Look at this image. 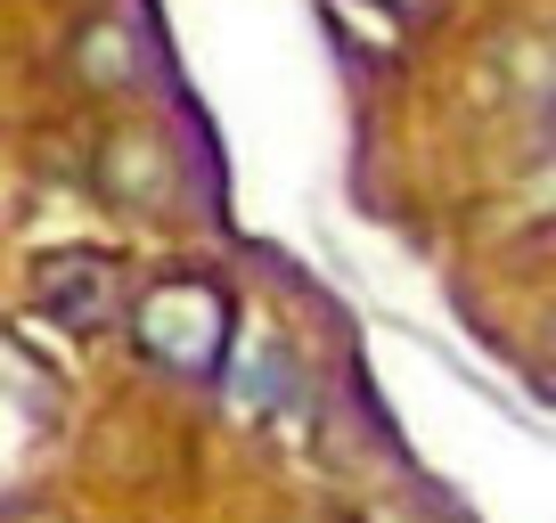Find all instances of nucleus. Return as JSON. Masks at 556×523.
<instances>
[{"label":"nucleus","instance_id":"nucleus-2","mask_svg":"<svg viewBox=\"0 0 556 523\" xmlns=\"http://www.w3.org/2000/svg\"><path fill=\"white\" fill-rule=\"evenodd\" d=\"M34 303L58 319V328L90 335V328H106V319H115V270H106V262H90V254H58L50 270L34 279Z\"/></svg>","mask_w":556,"mask_h":523},{"label":"nucleus","instance_id":"nucleus-4","mask_svg":"<svg viewBox=\"0 0 556 523\" xmlns=\"http://www.w3.org/2000/svg\"><path fill=\"white\" fill-rule=\"evenodd\" d=\"M384 9H393V17H417V9H426V0H384Z\"/></svg>","mask_w":556,"mask_h":523},{"label":"nucleus","instance_id":"nucleus-1","mask_svg":"<svg viewBox=\"0 0 556 523\" xmlns=\"http://www.w3.org/2000/svg\"><path fill=\"white\" fill-rule=\"evenodd\" d=\"M131 335L156 368L213 384L229 368V344H238V311H229V295L213 279H164L156 295H139Z\"/></svg>","mask_w":556,"mask_h":523},{"label":"nucleus","instance_id":"nucleus-3","mask_svg":"<svg viewBox=\"0 0 556 523\" xmlns=\"http://www.w3.org/2000/svg\"><path fill=\"white\" fill-rule=\"evenodd\" d=\"M229 384H254L262 409H287V401H295V377H287V360H278V352H254V368H245V377H229Z\"/></svg>","mask_w":556,"mask_h":523}]
</instances>
